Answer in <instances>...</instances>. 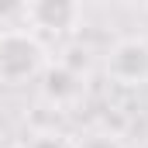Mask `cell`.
Returning a JSON list of instances; mask_svg holds the SVG:
<instances>
[{"instance_id":"cell-1","label":"cell","mask_w":148,"mask_h":148,"mask_svg":"<svg viewBox=\"0 0 148 148\" xmlns=\"http://www.w3.org/2000/svg\"><path fill=\"white\" fill-rule=\"evenodd\" d=\"M31 52H38V45L28 35H21V31H7V35L0 38V76L10 69V62H17V79H21V76H31L38 69L41 59H21V55H31Z\"/></svg>"}]
</instances>
